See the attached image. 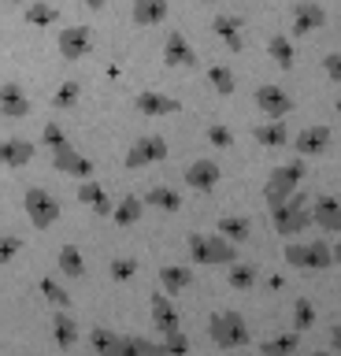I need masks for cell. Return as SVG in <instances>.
<instances>
[{
	"label": "cell",
	"instance_id": "f35d334b",
	"mask_svg": "<svg viewBox=\"0 0 341 356\" xmlns=\"http://www.w3.org/2000/svg\"><path fill=\"white\" fill-rule=\"evenodd\" d=\"M312 323H315V305H312L308 297H301V300L293 305V327H297V334L308 330Z\"/></svg>",
	"mask_w": 341,
	"mask_h": 356
},
{
	"label": "cell",
	"instance_id": "5bb4252c",
	"mask_svg": "<svg viewBox=\"0 0 341 356\" xmlns=\"http://www.w3.org/2000/svg\"><path fill=\"white\" fill-rule=\"evenodd\" d=\"M219 178H223V171H219L215 160H197L190 171H185V186L197 189V193H212L219 186Z\"/></svg>",
	"mask_w": 341,
	"mask_h": 356
},
{
	"label": "cell",
	"instance_id": "30bf717a",
	"mask_svg": "<svg viewBox=\"0 0 341 356\" xmlns=\"http://www.w3.org/2000/svg\"><path fill=\"white\" fill-rule=\"evenodd\" d=\"M163 63H167V67H197V63H201V60H197V52H193V44L185 41L182 30H171L167 33V41H163Z\"/></svg>",
	"mask_w": 341,
	"mask_h": 356
},
{
	"label": "cell",
	"instance_id": "db71d44e",
	"mask_svg": "<svg viewBox=\"0 0 341 356\" xmlns=\"http://www.w3.org/2000/svg\"><path fill=\"white\" fill-rule=\"evenodd\" d=\"M338 111H341V100H338Z\"/></svg>",
	"mask_w": 341,
	"mask_h": 356
},
{
	"label": "cell",
	"instance_id": "8d00e7d4",
	"mask_svg": "<svg viewBox=\"0 0 341 356\" xmlns=\"http://www.w3.org/2000/svg\"><path fill=\"white\" fill-rule=\"evenodd\" d=\"M41 293H45L49 305H56V312H71V293L56 282V278H41Z\"/></svg>",
	"mask_w": 341,
	"mask_h": 356
},
{
	"label": "cell",
	"instance_id": "7bdbcfd3",
	"mask_svg": "<svg viewBox=\"0 0 341 356\" xmlns=\"http://www.w3.org/2000/svg\"><path fill=\"white\" fill-rule=\"evenodd\" d=\"M185 245H190V260L193 264H208V245H204V234L193 230L190 238H185Z\"/></svg>",
	"mask_w": 341,
	"mask_h": 356
},
{
	"label": "cell",
	"instance_id": "277c9868",
	"mask_svg": "<svg viewBox=\"0 0 341 356\" xmlns=\"http://www.w3.org/2000/svg\"><path fill=\"white\" fill-rule=\"evenodd\" d=\"M285 264L301 271H326L330 264V241H290L285 245Z\"/></svg>",
	"mask_w": 341,
	"mask_h": 356
},
{
	"label": "cell",
	"instance_id": "5b68a950",
	"mask_svg": "<svg viewBox=\"0 0 341 356\" xmlns=\"http://www.w3.org/2000/svg\"><path fill=\"white\" fill-rule=\"evenodd\" d=\"M163 160H167V141H163L160 134H145V138H138V141L126 149L123 167H126V171H141V167L163 163Z\"/></svg>",
	"mask_w": 341,
	"mask_h": 356
},
{
	"label": "cell",
	"instance_id": "4316f807",
	"mask_svg": "<svg viewBox=\"0 0 341 356\" xmlns=\"http://www.w3.org/2000/svg\"><path fill=\"white\" fill-rule=\"evenodd\" d=\"M204 245H208V264H234L238 260V245H230L226 238L219 234H204Z\"/></svg>",
	"mask_w": 341,
	"mask_h": 356
},
{
	"label": "cell",
	"instance_id": "60d3db41",
	"mask_svg": "<svg viewBox=\"0 0 341 356\" xmlns=\"http://www.w3.org/2000/svg\"><path fill=\"white\" fill-rule=\"evenodd\" d=\"M163 353H167V356H185V353H190V338H185V330L163 334Z\"/></svg>",
	"mask_w": 341,
	"mask_h": 356
},
{
	"label": "cell",
	"instance_id": "44dd1931",
	"mask_svg": "<svg viewBox=\"0 0 341 356\" xmlns=\"http://www.w3.org/2000/svg\"><path fill=\"white\" fill-rule=\"evenodd\" d=\"M212 30H215L219 38L226 41V49H230V52H241V49H245V33H241V19H234V15H215V19H212Z\"/></svg>",
	"mask_w": 341,
	"mask_h": 356
},
{
	"label": "cell",
	"instance_id": "603a6c76",
	"mask_svg": "<svg viewBox=\"0 0 341 356\" xmlns=\"http://www.w3.org/2000/svg\"><path fill=\"white\" fill-rule=\"evenodd\" d=\"M249 230H252V219L249 216H223V219L215 222V234H219V238H226L230 245L245 241Z\"/></svg>",
	"mask_w": 341,
	"mask_h": 356
},
{
	"label": "cell",
	"instance_id": "ac0fdd59",
	"mask_svg": "<svg viewBox=\"0 0 341 356\" xmlns=\"http://www.w3.org/2000/svg\"><path fill=\"white\" fill-rule=\"evenodd\" d=\"M160 282L167 297H182V289L193 286V271L185 264H167V267H160Z\"/></svg>",
	"mask_w": 341,
	"mask_h": 356
},
{
	"label": "cell",
	"instance_id": "8992f818",
	"mask_svg": "<svg viewBox=\"0 0 341 356\" xmlns=\"http://www.w3.org/2000/svg\"><path fill=\"white\" fill-rule=\"evenodd\" d=\"M23 208H26V219L34 222L38 230H49L52 222L60 219V200L49 193V189H26V197H23Z\"/></svg>",
	"mask_w": 341,
	"mask_h": 356
},
{
	"label": "cell",
	"instance_id": "3957f363",
	"mask_svg": "<svg viewBox=\"0 0 341 356\" xmlns=\"http://www.w3.org/2000/svg\"><path fill=\"white\" fill-rule=\"evenodd\" d=\"M308 197H290L282 208H274L271 211V219H274V234H282V238H297L301 230L312 227V208L304 204Z\"/></svg>",
	"mask_w": 341,
	"mask_h": 356
},
{
	"label": "cell",
	"instance_id": "83f0119b",
	"mask_svg": "<svg viewBox=\"0 0 341 356\" xmlns=\"http://www.w3.org/2000/svg\"><path fill=\"white\" fill-rule=\"evenodd\" d=\"M141 200L152 204V208H160V211H178L182 208V193H178V189H171V186H152Z\"/></svg>",
	"mask_w": 341,
	"mask_h": 356
},
{
	"label": "cell",
	"instance_id": "4dcf8cb0",
	"mask_svg": "<svg viewBox=\"0 0 341 356\" xmlns=\"http://www.w3.org/2000/svg\"><path fill=\"white\" fill-rule=\"evenodd\" d=\"M301 349V334L290 330V334H278V338H267L263 341V356H293Z\"/></svg>",
	"mask_w": 341,
	"mask_h": 356
},
{
	"label": "cell",
	"instance_id": "c3c4849f",
	"mask_svg": "<svg viewBox=\"0 0 341 356\" xmlns=\"http://www.w3.org/2000/svg\"><path fill=\"white\" fill-rule=\"evenodd\" d=\"M330 260H334V264H341V241H334V245H330Z\"/></svg>",
	"mask_w": 341,
	"mask_h": 356
},
{
	"label": "cell",
	"instance_id": "11a10c76",
	"mask_svg": "<svg viewBox=\"0 0 341 356\" xmlns=\"http://www.w3.org/2000/svg\"><path fill=\"white\" fill-rule=\"evenodd\" d=\"M297 4H304V0H297Z\"/></svg>",
	"mask_w": 341,
	"mask_h": 356
},
{
	"label": "cell",
	"instance_id": "e575fe53",
	"mask_svg": "<svg viewBox=\"0 0 341 356\" xmlns=\"http://www.w3.org/2000/svg\"><path fill=\"white\" fill-rule=\"evenodd\" d=\"M226 282L234 286V289H252V286H256V267L234 260V264L226 267Z\"/></svg>",
	"mask_w": 341,
	"mask_h": 356
},
{
	"label": "cell",
	"instance_id": "74e56055",
	"mask_svg": "<svg viewBox=\"0 0 341 356\" xmlns=\"http://www.w3.org/2000/svg\"><path fill=\"white\" fill-rule=\"evenodd\" d=\"M78 97H82V86H78V82H63V86L56 89V97H52V108H56V111H67V108L78 104Z\"/></svg>",
	"mask_w": 341,
	"mask_h": 356
},
{
	"label": "cell",
	"instance_id": "9a60e30c",
	"mask_svg": "<svg viewBox=\"0 0 341 356\" xmlns=\"http://www.w3.org/2000/svg\"><path fill=\"white\" fill-rule=\"evenodd\" d=\"M152 327H156L160 334L182 330V316H178V308L171 305L167 293H156V297H152Z\"/></svg>",
	"mask_w": 341,
	"mask_h": 356
},
{
	"label": "cell",
	"instance_id": "f5cc1de1",
	"mask_svg": "<svg viewBox=\"0 0 341 356\" xmlns=\"http://www.w3.org/2000/svg\"><path fill=\"white\" fill-rule=\"evenodd\" d=\"M12 4H26V0H12Z\"/></svg>",
	"mask_w": 341,
	"mask_h": 356
},
{
	"label": "cell",
	"instance_id": "f1b7e54d",
	"mask_svg": "<svg viewBox=\"0 0 341 356\" xmlns=\"http://www.w3.org/2000/svg\"><path fill=\"white\" fill-rule=\"evenodd\" d=\"M252 138H256L263 149H278V145H285L290 141V130H285V122H260L256 130H252Z\"/></svg>",
	"mask_w": 341,
	"mask_h": 356
},
{
	"label": "cell",
	"instance_id": "6da1fadb",
	"mask_svg": "<svg viewBox=\"0 0 341 356\" xmlns=\"http://www.w3.org/2000/svg\"><path fill=\"white\" fill-rule=\"evenodd\" d=\"M304 182V160H290V163H282V167H274L271 178H267V186H263V200H267V208H282L285 200H290L297 193V186Z\"/></svg>",
	"mask_w": 341,
	"mask_h": 356
},
{
	"label": "cell",
	"instance_id": "f546056e",
	"mask_svg": "<svg viewBox=\"0 0 341 356\" xmlns=\"http://www.w3.org/2000/svg\"><path fill=\"white\" fill-rule=\"evenodd\" d=\"M267 52H271V60L282 67V71H293V63H297V56H293V41L285 38V33H274V38L267 41Z\"/></svg>",
	"mask_w": 341,
	"mask_h": 356
},
{
	"label": "cell",
	"instance_id": "836d02e7",
	"mask_svg": "<svg viewBox=\"0 0 341 356\" xmlns=\"http://www.w3.org/2000/svg\"><path fill=\"white\" fill-rule=\"evenodd\" d=\"M60 271L67 278H82L85 275V260H82L78 245H63L60 249Z\"/></svg>",
	"mask_w": 341,
	"mask_h": 356
},
{
	"label": "cell",
	"instance_id": "f907efd6",
	"mask_svg": "<svg viewBox=\"0 0 341 356\" xmlns=\"http://www.w3.org/2000/svg\"><path fill=\"white\" fill-rule=\"evenodd\" d=\"M312 356H330V353H323V349H319V353H312Z\"/></svg>",
	"mask_w": 341,
	"mask_h": 356
},
{
	"label": "cell",
	"instance_id": "ffe728a7",
	"mask_svg": "<svg viewBox=\"0 0 341 356\" xmlns=\"http://www.w3.org/2000/svg\"><path fill=\"white\" fill-rule=\"evenodd\" d=\"M52 341H56L60 349H74V345H78V323H74L71 312H56V316H52Z\"/></svg>",
	"mask_w": 341,
	"mask_h": 356
},
{
	"label": "cell",
	"instance_id": "ab89813d",
	"mask_svg": "<svg viewBox=\"0 0 341 356\" xmlns=\"http://www.w3.org/2000/svg\"><path fill=\"white\" fill-rule=\"evenodd\" d=\"M108 275H112L115 282H126V278L138 275V260H130V256H119V260L108 264Z\"/></svg>",
	"mask_w": 341,
	"mask_h": 356
},
{
	"label": "cell",
	"instance_id": "7402d4cb",
	"mask_svg": "<svg viewBox=\"0 0 341 356\" xmlns=\"http://www.w3.org/2000/svg\"><path fill=\"white\" fill-rule=\"evenodd\" d=\"M78 200H82L85 208H93L97 216H112V200H108L104 186H101V182H93V178L78 186Z\"/></svg>",
	"mask_w": 341,
	"mask_h": 356
},
{
	"label": "cell",
	"instance_id": "7a4b0ae2",
	"mask_svg": "<svg viewBox=\"0 0 341 356\" xmlns=\"http://www.w3.org/2000/svg\"><path fill=\"white\" fill-rule=\"evenodd\" d=\"M208 338H212L219 349H245L249 345V327L238 312H219L208 323Z\"/></svg>",
	"mask_w": 341,
	"mask_h": 356
},
{
	"label": "cell",
	"instance_id": "d4e9b609",
	"mask_svg": "<svg viewBox=\"0 0 341 356\" xmlns=\"http://www.w3.org/2000/svg\"><path fill=\"white\" fill-rule=\"evenodd\" d=\"M141 216H145V200L134 197V193H126L119 204H112V219L119 222V227H134Z\"/></svg>",
	"mask_w": 341,
	"mask_h": 356
},
{
	"label": "cell",
	"instance_id": "ee69618b",
	"mask_svg": "<svg viewBox=\"0 0 341 356\" xmlns=\"http://www.w3.org/2000/svg\"><path fill=\"white\" fill-rule=\"evenodd\" d=\"M41 145H49V149H60V145H67V134H63L60 122H45V130H41Z\"/></svg>",
	"mask_w": 341,
	"mask_h": 356
},
{
	"label": "cell",
	"instance_id": "d6a6232c",
	"mask_svg": "<svg viewBox=\"0 0 341 356\" xmlns=\"http://www.w3.org/2000/svg\"><path fill=\"white\" fill-rule=\"evenodd\" d=\"M123 356H167L163 345L149 341V338H138V334H123Z\"/></svg>",
	"mask_w": 341,
	"mask_h": 356
},
{
	"label": "cell",
	"instance_id": "8fae6325",
	"mask_svg": "<svg viewBox=\"0 0 341 356\" xmlns=\"http://www.w3.org/2000/svg\"><path fill=\"white\" fill-rule=\"evenodd\" d=\"M297 160H308V156H323L330 152V127H304L293 141Z\"/></svg>",
	"mask_w": 341,
	"mask_h": 356
},
{
	"label": "cell",
	"instance_id": "bcb514c9",
	"mask_svg": "<svg viewBox=\"0 0 341 356\" xmlns=\"http://www.w3.org/2000/svg\"><path fill=\"white\" fill-rule=\"evenodd\" d=\"M323 71L330 74V82H341V52H330L323 60Z\"/></svg>",
	"mask_w": 341,
	"mask_h": 356
},
{
	"label": "cell",
	"instance_id": "f6af8a7d",
	"mask_svg": "<svg viewBox=\"0 0 341 356\" xmlns=\"http://www.w3.org/2000/svg\"><path fill=\"white\" fill-rule=\"evenodd\" d=\"M208 141L219 145V149H230V145H234V134H230L223 122H212V127H208Z\"/></svg>",
	"mask_w": 341,
	"mask_h": 356
},
{
	"label": "cell",
	"instance_id": "e0dca14e",
	"mask_svg": "<svg viewBox=\"0 0 341 356\" xmlns=\"http://www.w3.org/2000/svg\"><path fill=\"white\" fill-rule=\"evenodd\" d=\"M134 108L141 115H171V111H182V104L174 97H163L156 89H145V93L134 97Z\"/></svg>",
	"mask_w": 341,
	"mask_h": 356
},
{
	"label": "cell",
	"instance_id": "816d5d0a",
	"mask_svg": "<svg viewBox=\"0 0 341 356\" xmlns=\"http://www.w3.org/2000/svg\"><path fill=\"white\" fill-rule=\"evenodd\" d=\"M201 4H219V0H201Z\"/></svg>",
	"mask_w": 341,
	"mask_h": 356
},
{
	"label": "cell",
	"instance_id": "7c38bea8",
	"mask_svg": "<svg viewBox=\"0 0 341 356\" xmlns=\"http://www.w3.org/2000/svg\"><path fill=\"white\" fill-rule=\"evenodd\" d=\"M312 227H319L323 234H330V238H338L341 234V204L334 197H315L312 204Z\"/></svg>",
	"mask_w": 341,
	"mask_h": 356
},
{
	"label": "cell",
	"instance_id": "1f68e13d",
	"mask_svg": "<svg viewBox=\"0 0 341 356\" xmlns=\"http://www.w3.org/2000/svg\"><path fill=\"white\" fill-rule=\"evenodd\" d=\"M208 82H212V89L219 97H230L238 89V78H234V71L230 67H223V63H212L208 67Z\"/></svg>",
	"mask_w": 341,
	"mask_h": 356
},
{
	"label": "cell",
	"instance_id": "484cf974",
	"mask_svg": "<svg viewBox=\"0 0 341 356\" xmlns=\"http://www.w3.org/2000/svg\"><path fill=\"white\" fill-rule=\"evenodd\" d=\"M167 19V0H134V22L138 26H156Z\"/></svg>",
	"mask_w": 341,
	"mask_h": 356
},
{
	"label": "cell",
	"instance_id": "681fc988",
	"mask_svg": "<svg viewBox=\"0 0 341 356\" xmlns=\"http://www.w3.org/2000/svg\"><path fill=\"white\" fill-rule=\"evenodd\" d=\"M82 4H85V8H93V11H101V8L108 4V0H82Z\"/></svg>",
	"mask_w": 341,
	"mask_h": 356
},
{
	"label": "cell",
	"instance_id": "d590c367",
	"mask_svg": "<svg viewBox=\"0 0 341 356\" xmlns=\"http://www.w3.org/2000/svg\"><path fill=\"white\" fill-rule=\"evenodd\" d=\"M23 15H26L30 26H52V22L60 19V11L52 8V4H45V0H34V4H26Z\"/></svg>",
	"mask_w": 341,
	"mask_h": 356
},
{
	"label": "cell",
	"instance_id": "2e32d148",
	"mask_svg": "<svg viewBox=\"0 0 341 356\" xmlns=\"http://www.w3.org/2000/svg\"><path fill=\"white\" fill-rule=\"evenodd\" d=\"M0 111H4L8 119L30 115V97H26V89L19 82H4V86H0Z\"/></svg>",
	"mask_w": 341,
	"mask_h": 356
},
{
	"label": "cell",
	"instance_id": "4fadbf2b",
	"mask_svg": "<svg viewBox=\"0 0 341 356\" xmlns=\"http://www.w3.org/2000/svg\"><path fill=\"white\" fill-rule=\"evenodd\" d=\"M34 141H23V138H8L0 141V167L4 171H19V167H26L30 160H34Z\"/></svg>",
	"mask_w": 341,
	"mask_h": 356
},
{
	"label": "cell",
	"instance_id": "cb8c5ba5",
	"mask_svg": "<svg viewBox=\"0 0 341 356\" xmlns=\"http://www.w3.org/2000/svg\"><path fill=\"white\" fill-rule=\"evenodd\" d=\"M90 345H93L97 356H123V334H115L108 327H93Z\"/></svg>",
	"mask_w": 341,
	"mask_h": 356
},
{
	"label": "cell",
	"instance_id": "d6986e66",
	"mask_svg": "<svg viewBox=\"0 0 341 356\" xmlns=\"http://www.w3.org/2000/svg\"><path fill=\"white\" fill-rule=\"evenodd\" d=\"M326 22V11L315 4V0H304V4L293 8V33H312Z\"/></svg>",
	"mask_w": 341,
	"mask_h": 356
},
{
	"label": "cell",
	"instance_id": "7dc6e473",
	"mask_svg": "<svg viewBox=\"0 0 341 356\" xmlns=\"http://www.w3.org/2000/svg\"><path fill=\"white\" fill-rule=\"evenodd\" d=\"M330 349L341 353V323H334V330H330Z\"/></svg>",
	"mask_w": 341,
	"mask_h": 356
},
{
	"label": "cell",
	"instance_id": "ba28073f",
	"mask_svg": "<svg viewBox=\"0 0 341 356\" xmlns=\"http://www.w3.org/2000/svg\"><path fill=\"white\" fill-rule=\"evenodd\" d=\"M256 108H260L271 122H282V119L293 111V97L285 93L282 86H260V89H256Z\"/></svg>",
	"mask_w": 341,
	"mask_h": 356
},
{
	"label": "cell",
	"instance_id": "52a82bcc",
	"mask_svg": "<svg viewBox=\"0 0 341 356\" xmlns=\"http://www.w3.org/2000/svg\"><path fill=\"white\" fill-rule=\"evenodd\" d=\"M52 167L63 171V175L82 178V182H90V178H93V160H90V156H82L71 141L60 145V149H52Z\"/></svg>",
	"mask_w": 341,
	"mask_h": 356
},
{
	"label": "cell",
	"instance_id": "9c48e42d",
	"mask_svg": "<svg viewBox=\"0 0 341 356\" xmlns=\"http://www.w3.org/2000/svg\"><path fill=\"white\" fill-rule=\"evenodd\" d=\"M56 44H60V56H63V60H82V56L93 49V30L82 26V22H78V26H63V33H60Z\"/></svg>",
	"mask_w": 341,
	"mask_h": 356
},
{
	"label": "cell",
	"instance_id": "b9f144b4",
	"mask_svg": "<svg viewBox=\"0 0 341 356\" xmlns=\"http://www.w3.org/2000/svg\"><path fill=\"white\" fill-rule=\"evenodd\" d=\"M19 249H23V238H15V234H0V267L12 264Z\"/></svg>",
	"mask_w": 341,
	"mask_h": 356
}]
</instances>
